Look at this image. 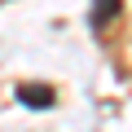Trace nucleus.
<instances>
[{"label":"nucleus","instance_id":"1","mask_svg":"<svg viewBox=\"0 0 132 132\" xmlns=\"http://www.w3.org/2000/svg\"><path fill=\"white\" fill-rule=\"evenodd\" d=\"M18 101L44 110V106H53V88H44V84H18Z\"/></svg>","mask_w":132,"mask_h":132},{"label":"nucleus","instance_id":"2","mask_svg":"<svg viewBox=\"0 0 132 132\" xmlns=\"http://www.w3.org/2000/svg\"><path fill=\"white\" fill-rule=\"evenodd\" d=\"M114 13H119V0H93V18H88L93 31H106V22H110Z\"/></svg>","mask_w":132,"mask_h":132}]
</instances>
